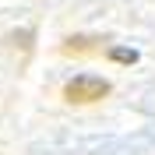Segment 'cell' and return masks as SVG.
Returning <instances> with one entry per match:
<instances>
[{
  "label": "cell",
  "instance_id": "3957f363",
  "mask_svg": "<svg viewBox=\"0 0 155 155\" xmlns=\"http://www.w3.org/2000/svg\"><path fill=\"white\" fill-rule=\"evenodd\" d=\"M106 53L116 60V64H134V60H137V53H134V49H124V46H109Z\"/></svg>",
  "mask_w": 155,
  "mask_h": 155
},
{
  "label": "cell",
  "instance_id": "7a4b0ae2",
  "mask_svg": "<svg viewBox=\"0 0 155 155\" xmlns=\"http://www.w3.org/2000/svg\"><path fill=\"white\" fill-rule=\"evenodd\" d=\"M102 49L109 46L95 35H67L60 42V53H67V57H88V53H102Z\"/></svg>",
  "mask_w": 155,
  "mask_h": 155
},
{
  "label": "cell",
  "instance_id": "6da1fadb",
  "mask_svg": "<svg viewBox=\"0 0 155 155\" xmlns=\"http://www.w3.org/2000/svg\"><path fill=\"white\" fill-rule=\"evenodd\" d=\"M106 95H109V81H102L95 74H78L64 85V99L74 106H88V102H99Z\"/></svg>",
  "mask_w": 155,
  "mask_h": 155
}]
</instances>
